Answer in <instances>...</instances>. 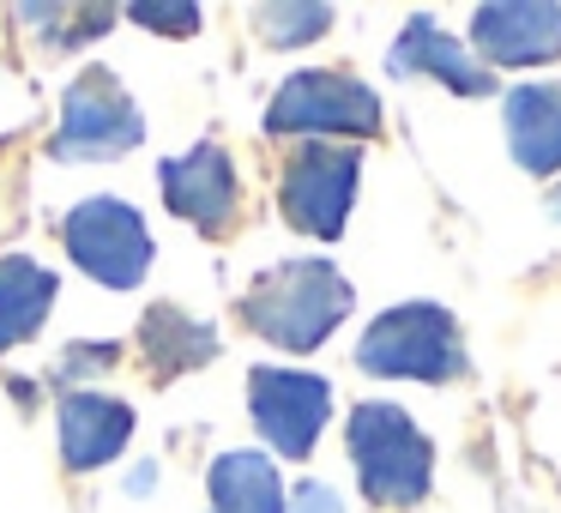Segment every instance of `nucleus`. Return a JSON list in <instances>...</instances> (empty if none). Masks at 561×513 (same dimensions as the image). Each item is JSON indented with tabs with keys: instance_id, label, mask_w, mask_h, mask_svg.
<instances>
[{
	"instance_id": "14",
	"label": "nucleus",
	"mask_w": 561,
	"mask_h": 513,
	"mask_svg": "<svg viewBox=\"0 0 561 513\" xmlns=\"http://www.w3.org/2000/svg\"><path fill=\"white\" fill-rule=\"evenodd\" d=\"M55 303V272L31 266V260H0V351L25 344L43 327Z\"/></svg>"
},
{
	"instance_id": "15",
	"label": "nucleus",
	"mask_w": 561,
	"mask_h": 513,
	"mask_svg": "<svg viewBox=\"0 0 561 513\" xmlns=\"http://www.w3.org/2000/svg\"><path fill=\"white\" fill-rule=\"evenodd\" d=\"M211 501H218V513H284L278 471L260 453H224L211 465Z\"/></svg>"
},
{
	"instance_id": "12",
	"label": "nucleus",
	"mask_w": 561,
	"mask_h": 513,
	"mask_svg": "<svg viewBox=\"0 0 561 513\" xmlns=\"http://www.w3.org/2000/svg\"><path fill=\"white\" fill-rule=\"evenodd\" d=\"M392 73H423V79H440L447 91H465V98H489L495 79L465 55V43H453L447 31H435V19H411L392 49Z\"/></svg>"
},
{
	"instance_id": "11",
	"label": "nucleus",
	"mask_w": 561,
	"mask_h": 513,
	"mask_svg": "<svg viewBox=\"0 0 561 513\" xmlns=\"http://www.w3.org/2000/svg\"><path fill=\"white\" fill-rule=\"evenodd\" d=\"M134 435V411L122 399H103V392H73L61 404V453L73 471H98Z\"/></svg>"
},
{
	"instance_id": "19",
	"label": "nucleus",
	"mask_w": 561,
	"mask_h": 513,
	"mask_svg": "<svg viewBox=\"0 0 561 513\" xmlns=\"http://www.w3.org/2000/svg\"><path fill=\"white\" fill-rule=\"evenodd\" d=\"M290 513H344V501L332 495L327 483H302V489H296V501H290Z\"/></svg>"
},
{
	"instance_id": "17",
	"label": "nucleus",
	"mask_w": 561,
	"mask_h": 513,
	"mask_svg": "<svg viewBox=\"0 0 561 513\" xmlns=\"http://www.w3.org/2000/svg\"><path fill=\"white\" fill-rule=\"evenodd\" d=\"M260 25H266V43H308L332 25V7H266Z\"/></svg>"
},
{
	"instance_id": "8",
	"label": "nucleus",
	"mask_w": 561,
	"mask_h": 513,
	"mask_svg": "<svg viewBox=\"0 0 561 513\" xmlns=\"http://www.w3.org/2000/svg\"><path fill=\"white\" fill-rule=\"evenodd\" d=\"M248 399H254L260 435H266L278 453H290V459H302V453L314 447V441H320V423H327V411H332L327 380L290 375V368H254V380H248Z\"/></svg>"
},
{
	"instance_id": "1",
	"label": "nucleus",
	"mask_w": 561,
	"mask_h": 513,
	"mask_svg": "<svg viewBox=\"0 0 561 513\" xmlns=\"http://www.w3.org/2000/svg\"><path fill=\"white\" fill-rule=\"evenodd\" d=\"M248 327L266 332L284 351H314L320 339H332L344 315H351V284L327 266V260H296V266H278L248 290L242 303Z\"/></svg>"
},
{
	"instance_id": "16",
	"label": "nucleus",
	"mask_w": 561,
	"mask_h": 513,
	"mask_svg": "<svg viewBox=\"0 0 561 513\" xmlns=\"http://www.w3.org/2000/svg\"><path fill=\"white\" fill-rule=\"evenodd\" d=\"M146 356L163 368V375H182V368H199L211 351H218V339H211L199 320H187V315H175V308H151L146 315Z\"/></svg>"
},
{
	"instance_id": "6",
	"label": "nucleus",
	"mask_w": 561,
	"mask_h": 513,
	"mask_svg": "<svg viewBox=\"0 0 561 513\" xmlns=\"http://www.w3.org/2000/svg\"><path fill=\"white\" fill-rule=\"evenodd\" d=\"M380 103L368 86L344 73H296L272 98L266 127L272 134H375Z\"/></svg>"
},
{
	"instance_id": "20",
	"label": "nucleus",
	"mask_w": 561,
	"mask_h": 513,
	"mask_svg": "<svg viewBox=\"0 0 561 513\" xmlns=\"http://www.w3.org/2000/svg\"><path fill=\"white\" fill-rule=\"evenodd\" d=\"M549 212H556V218H561V187H556V194H549Z\"/></svg>"
},
{
	"instance_id": "5",
	"label": "nucleus",
	"mask_w": 561,
	"mask_h": 513,
	"mask_svg": "<svg viewBox=\"0 0 561 513\" xmlns=\"http://www.w3.org/2000/svg\"><path fill=\"white\" fill-rule=\"evenodd\" d=\"M146 122H139L134 98L115 86V73H79L61 103V139L55 158H122L139 146Z\"/></svg>"
},
{
	"instance_id": "18",
	"label": "nucleus",
	"mask_w": 561,
	"mask_h": 513,
	"mask_svg": "<svg viewBox=\"0 0 561 513\" xmlns=\"http://www.w3.org/2000/svg\"><path fill=\"white\" fill-rule=\"evenodd\" d=\"M139 25H158L170 31V37H187V31H199V7H158V0H146V7H134Z\"/></svg>"
},
{
	"instance_id": "2",
	"label": "nucleus",
	"mask_w": 561,
	"mask_h": 513,
	"mask_svg": "<svg viewBox=\"0 0 561 513\" xmlns=\"http://www.w3.org/2000/svg\"><path fill=\"white\" fill-rule=\"evenodd\" d=\"M351 459L363 477L368 501L380 508H411L428 495V441L416 435V423L399 404H356L351 417Z\"/></svg>"
},
{
	"instance_id": "7",
	"label": "nucleus",
	"mask_w": 561,
	"mask_h": 513,
	"mask_svg": "<svg viewBox=\"0 0 561 513\" xmlns=\"http://www.w3.org/2000/svg\"><path fill=\"white\" fill-rule=\"evenodd\" d=\"M356 151L339 146H308L290 158L284 170V212H290L296 230L308 236H339L344 230V212L356 200Z\"/></svg>"
},
{
	"instance_id": "9",
	"label": "nucleus",
	"mask_w": 561,
	"mask_h": 513,
	"mask_svg": "<svg viewBox=\"0 0 561 513\" xmlns=\"http://www.w3.org/2000/svg\"><path fill=\"white\" fill-rule=\"evenodd\" d=\"M471 37L489 61L501 67H537L561 55V7H537V0H489L477 7Z\"/></svg>"
},
{
	"instance_id": "10",
	"label": "nucleus",
	"mask_w": 561,
	"mask_h": 513,
	"mask_svg": "<svg viewBox=\"0 0 561 513\" xmlns=\"http://www.w3.org/2000/svg\"><path fill=\"white\" fill-rule=\"evenodd\" d=\"M163 200L170 212L194 218L199 230H218L224 218L236 212V170L218 146H194L182 158L163 163Z\"/></svg>"
},
{
	"instance_id": "4",
	"label": "nucleus",
	"mask_w": 561,
	"mask_h": 513,
	"mask_svg": "<svg viewBox=\"0 0 561 513\" xmlns=\"http://www.w3.org/2000/svg\"><path fill=\"white\" fill-rule=\"evenodd\" d=\"M67 254L98 284L134 290L151 266V236L134 206H122V200H85V206L67 212Z\"/></svg>"
},
{
	"instance_id": "3",
	"label": "nucleus",
	"mask_w": 561,
	"mask_h": 513,
	"mask_svg": "<svg viewBox=\"0 0 561 513\" xmlns=\"http://www.w3.org/2000/svg\"><path fill=\"white\" fill-rule=\"evenodd\" d=\"M356 363L368 375H411V380H453L465 368L459 327L435 303H404L387 308L356 344Z\"/></svg>"
},
{
	"instance_id": "13",
	"label": "nucleus",
	"mask_w": 561,
	"mask_h": 513,
	"mask_svg": "<svg viewBox=\"0 0 561 513\" xmlns=\"http://www.w3.org/2000/svg\"><path fill=\"white\" fill-rule=\"evenodd\" d=\"M507 146L531 175L561 170V86H519L507 98Z\"/></svg>"
}]
</instances>
